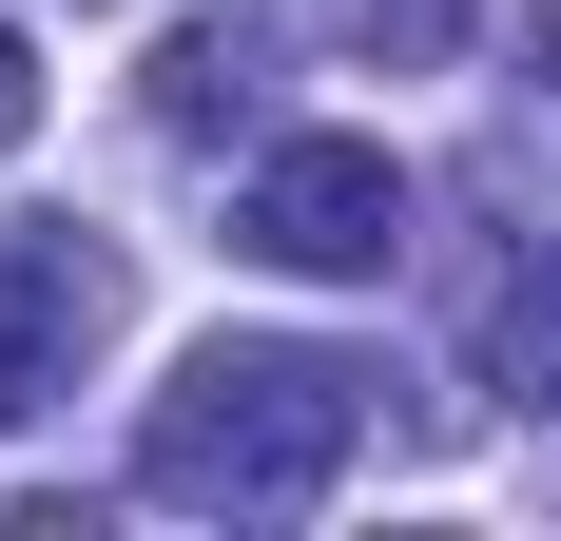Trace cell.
Returning a JSON list of instances; mask_svg holds the SVG:
<instances>
[{"mask_svg": "<svg viewBox=\"0 0 561 541\" xmlns=\"http://www.w3.org/2000/svg\"><path fill=\"white\" fill-rule=\"evenodd\" d=\"M39 136V58H20V20H0V156Z\"/></svg>", "mask_w": 561, "mask_h": 541, "instance_id": "7", "label": "cell"}, {"mask_svg": "<svg viewBox=\"0 0 561 541\" xmlns=\"http://www.w3.org/2000/svg\"><path fill=\"white\" fill-rule=\"evenodd\" d=\"M504 387H523V406H561V232L504 270Z\"/></svg>", "mask_w": 561, "mask_h": 541, "instance_id": "6", "label": "cell"}, {"mask_svg": "<svg viewBox=\"0 0 561 541\" xmlns=\"http://www.w3.org/2000/svg\"><path fill=\"white\" fill-rule=\"evenodd\" d=\"M330 39H348V58H388V78H446V58L484 39V0H330Z\"/></svg>", "mask_w": 561, "mask_h": 541, "instance_id": "5", "label": "cell"}, {"mask_svg": "<svg viewBox=\"0 0 561 541\" xmlns=\"http://www.w3.org/2000/svg\"><path fill=\"white\" fill-rule=\"evenodd\" d=\"M368 387H388L368 348L214 329L156 387V426H136V503H174V522H310L348 484V445H368Z\"/></svg>", "mask_w": 561, "mask_h": 541, "instance_id": "1", "label": "cell"}, {"mask_svg": "<svg viewBox=\"0 0 561 541\" xmlns=\"http://www.w3.org/2000/svg\"><path fill=\"white\" fill-rule=\"evenodd\" d=\"M232 252H272L290 290H388L407 270V156L388 136H272L232 194Z\"/></svg>", "mask_w": 561, "mask_h": 541, "instance_id": "2", "label": "cell"}, {"mask_svg": "<svg viewBox=\"0 0 561 541\" xmlns=\"http://www.w3.org/2000/svg\"><path fill=\"white\" fill-rule=\"evenodd\" d=\"M98 329H116V252L58 214H0V426H39L98 368Z\"/></svg>", "mask_w": 561, "mask_h": 541, "instance_id": "3", "label": "cell"}, {"mask_svg": "<svg viewBox=\"0 0 561 541\" xmlns=\"http://www.w3.org/2000/svg\"><path fill=\"white\" fill-rule=\"evenodd\" d=\"M272 78H290V39L252 20V0H214V20H174L156 39V136H272Z\"/></svg>", "mask_w": 561, "mask_h": 541, "instance_id": "4", "label": "cell"}]
</instances>
